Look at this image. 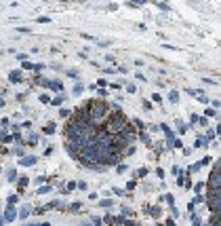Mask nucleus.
Returning a JSON list of instances; mask_svg holds the SVG:
<instances>
[{
	"mask_svg": "<svg viewBox=\"0 0 221 226\" xmlns=\"http://www.w3.org/2000/svg\"><path fill=\"white\" fill-rule=\"evenodd\" d=\"M36 163V157H19V165L21 167H32Z\"/></svg>",
	"mask_w": 221,
	"mask_h": 226,
	"instance_id": "f257e3e1",
	"label": "nucleus"
},
{
	"mask_svg": "<svg viewBox=\"0 0 221 226\" xmlns=\"http://www.w3.org/2000/svg\"><path fill=\"white\" fill-rule=\"evenodd\" d=\"M11 142H13V135H11L7 129H2V131H0V144H11Z\"/></svg>",
	"mask_w": 221,
	"mask_h": 226,
	"instance_id": "f03ea898",
	"label": "nucleus"
},
{
	"mask_svg": "<svg viewBox=\"0 0 221 226\" xmlns=\"http://www.w3.org/2000/svg\"><path fill=\"white\" fill-rule=\"evenodd\" d=\"M46 87L51 89V91H61L63 89V83H61V80H48Z\"/></svg>",
	"mask_w": 221,
	"mask_h": 226,
	"instance_id": "7ed1b4c3",
	"label": "nucleus"
},
{
	"mask_svg": "<svg viewBox=\"0 0 221 226\" xmlns=\"http://www.w3.org/2000/svg\"><path fill=\"white\" fill-rule=\"evenodd\" d=\"M9 80H11V83H21V72H19V70L11 72V74H9Z\"/></svg>",
	"mask_w": 221,
	"mask_h": 226,
	"instance_id": "20e7f679",
	"label": "nucleus"
},
{
	"mask_svg": "<svg viewBox=\"0 0 221 226\" xmlns=\"http://www.w3.org/2000/svg\"><path fill=\"white\" fill-rule=\"evenodd\" d=\"M7 180H9V182H17V171H15V169H9V171H7Z\"/></svg>",
	"mask_w": 221,
	"mask_h": 226,
	"instance_id": "39448f33",
	"label": "nucleus"
},
{
	"mask_svg": "<svg viewBox=\"0 0 221 226\" xmlns=\"http://www.w3.org/2000/svg\"><path fill=\"white\" fill-rule=\"evenodd\" d=\"M17 186H19V192L28 186V177H17Z\"/></svg>",
	"mask_w": 221,
	"mask_h": 226,
	"instance_id": "423d86ee",
	"label": "nucleus"
},
{
	"mask_svg": "<svg viewBox=\"0 0 221 226\" xmlns=\"http://www.w3.org/2000/svg\"><path fill=\"white\" fill-rule=\"evenodd\" d=\"M63 101H66V97H63V95H59V97H53V99H51V104H53V106H61Z\"/></svg>",
	"mask_w": 221,
	"mask_h": 226,
	"instance_id": "0eeeda50",
	"label": "nucleus"
},
{
	"mask_svg": "<svg viewBox=\"0 0 221 226\" xmlns=\"http://www.w3.org/2000/svg\"><path fill=\"white\" fill-rule=\"evenodd\" d=\"M42 133H46V135H51V133H55V125H48L42 129Z\"/></svg>",
	"mask_w": 221,
	"mask_h": 226,
	"instance_id": "6e6552de",
	"label": "nucleus"
},
{
	"mask_svg": "<svg viewBox=\"0 0 221 226\" xmlns=\"http://www.w3.org/2000/svg\"><path fill=\"white\" fill-rule=\"evenodd\" d=\"M169 99H171V101H173V104H175V101H179V93H177V91H171V95H169Z\"/></svg>",
	"mask_w": 221,
	"mask_h": 226,
	"instance_id": "1a4fd4ad",
	"label": "nucleus"
},
{
	"mask_svg": "<svg viewBox=\"0 0 221 226\" xmlns=\"http://www.w3.org/2000/svg\"><path fill=\"white\" fill-rule=\"evenodd\" d=\"M46 192H51V186H40L38 188V195H46Z\"/></svg>",
	"mask_w": 221,
	"mask_h": 226,
	"instance_id": "9d476101",
	"label": "nucleus"
},
{
	"mask_svg": "<svg viewBox=\"0 0 221 226\" xmlns=\"http://www.w3.org/2000/svg\"><path fill=\"white\" fill-rule=\"evenodd\" d=\"M36 21H38V23H51V19H48L46 15H40V17L36 19Z\"/></svg>",
	"mask_w": 221,
	"mask_h": 226,
	"instance_id": "9b49d317",
	"label": "nucleus"
},
{
	"mask_svg": "<svg viewBox=\"0 0 221 226\" xmlns=\"http://www.w3.org/2000/svg\"><path fill=\"white\" fill-rule=\"evenodd\" d=\"M44 68H46L44 63H34V72H42Z\"/></svg>",
	"mask_w": 221,
	"mask_h": 226,
	"instance_id": "f8f14e48",
	"label": "nucleus"
},
{
	"mask_svg": "<svg viewBox=\"0 0 221 226\" xmlns=\"http://www.w3.org/2000/svg\"><path fill=\"white\" fill-rule=\"evenodd\" d=\"M82 91H84V87H82V85H76V87H74V95H80Z\"/></svg>",
	"mask_w": 221,
	"mask_h": 226,
	"instance_id": "ddd939ff",
	"label": "nucleus"
},
{
	"mask_svg": "<svg viewBox=\"0 0 221 226\" xmlns=\"http://www.w3.org/2000/svg\"><path fill=\"white\" fill-rule=\"evenodd\" d=\"M59 116H61V118H67V116H69V110L61 108V110H59Z\"/></svg>",
	"mask_w": 221,
	"mask_h": 226,
	"instance_id": "4468645a",
	"label": "nucleus"
},
{
	"mask_svg": "<svg viewBox=\"0 0 221 226\" xmlns=\"http://www.w3.org/2000/svg\"><path fill=\"white\" fill-rule=\"evenodd\" d=\"M17 201H19L17 195H11V197H9V203H11V205H13V203H17Z\"/></svg>",
	"mask_w": 221,
	"mask_h": 226,
	"instance_id": "2eb2a0df",
	"label": "nucleus"
},
{
	"mask_svg": "<svg viewBox=\"0 0 221 226\" xmlns=\"http://www.w3.org/2000/svg\"><path fill=\"white\" fill-rule=\"evenodd\" d=\"M139 137H141L145 144H152V142H150V135H145V133H139Z\"/></svg>",
	"mask_w": 221,
	"mask_h": 226,
	"instance_id": "dca6fc26",
	"label": "nucleus"
},
{
	"mask_svg": "<svg viewBox=\"0 0 221 226\" xmlns=\"http://www.w3.org/2000/svg\"><path fill=\"white\" fill-rule=\"evenodd\" d=\"M23 70H34V63H30V61H23Z\"/></svg>",
	"mask_w": 221,
	"mask_h": 226,
	"instance_id": "f3484780",
	"label": "nucleus"
},
{
	"mask_svg": "<svg viewBox=\"0 0 221 226\" xmlns=\"http://www.w3.org/2000/svg\"><path fill=\"white\" fill-rule=\"evenodd\" d=\"M143 108H145V110H152V101H148V99H143Z\"/></svg>",
	"mask_w": 221,
	"mask_h": 226,
	"instance_id": "a211bd4d",
	"label": "nucleus"
},
{
	"mask_svg": "<svg viewBox=\"0 0 221 226\" xmlns=\"http://www.w3.org/2000/svg\"><path fill=\"white\" fill-rule=\"evenodd\" d=\"M17 59H21V61H25V59H28V53H17Z\"/></svg>",
	"mask_w": 221,
	"mask_h": 226,
	"instance_id": "6ab92c4d",
	"label": "nucleus"
},
{
	"mask_svg": "<svg viewBox=\"0 0 221 226\" xmlns=\"http://www.w3.org/2000/svg\"><path fill=\"white\" fill-rule=\"evenodd\" d=\"M154 101H160V104H162V95H160V93H154V97H152Z\"/></svg>",
	"mask_w": 221,
	"mask_h": 226,
	"instance_id": "aec40b11",
	"label": "nucleus"
},
{
	"mask_svg": "<svg viewBox=\"0 0 221 226\" xmlns=\"http://www.w3.org/2000/svg\"><path fill=\"white\" fill-rule=\"evenodd\" d=\"M40 101H42V104H48V101H51V97H48V95H40Z\"/></svg>",
	"mask_w": 221,
	"mask_h": 226,
	"instance_id": "412c9836",
	"label": "nucleus"
},
{
	"mask_svg": "<svg viewBox=\"0 0 221 226\" xmlns=\"http://www.w3.org/2000/svg\"><path fill=\"white\" fill-rule=\"evenodd\" d=\"M17 32H25V34H28V32H30V28H28V25H19V28H17Z\"/></svg>",
	"mask_w": 221,
	"mask_h": 226,
	"instance_id": "4be33fe9",
	"label": "nucleus"
},
{
	"mask_svg": "<svg viewBox=\"0 0 221 226\" xmlns=\"http://www.w3.org/2000/svg\"><path fill=\"white\" fill-rule=\"evenodd\" d=\"M208 116H215V110H211V108H208L206 112H204V118H208Z\"/></svg>",
	"mask_w": 221,
	"mask_h": 226,
	"instance_id": "5701e85b",
	"label": "nucleus"
},
{
	"mask_svg": "<svg viewBox=\"0 0 221 226\" xmlns=\"http://www.w3.org/2000/svg\"><path fill=\"white\" fill-rule=\"evenodd\" d=\"M177 127H179V133H185V131H187V127L181 125V123H177Z\"/></svg>",
	"mask_w": 221,
	"mask_h": 226,
	"instance_id": "b1692460",
	"label": "nucleus"
},
{
	"mask_svg": "<svg viewBox=\"0 0 221 226\" xmlns=\"http://www.w3.org/2000/svg\"><path fill=\"white\" fill-rule=\"evenodd\" d=\"M145 173H148V169H145V167H141V169H139V171H137V175H139V177H143Z\"/></svg>",
	"mask_w": 221,
	"mask_h": 226,
	"instance_id": "393cba45",
	"label": "nucleus"
},
{
	"mask_svg": "<svg viewBox=\"0 0 221 226\" xmlns=\"http://www.w3.org/2000/svg\"><path fill=\"white\" fill-rule=\"evenodd\" d=\"M0 125H2V127H9L11 121H9V118H2V121H0Z\"/></svg>",
	"mask_w": 221,
	"mask_h": 226,
	"instance_id": "a878e982",
	"label": "nucleus"
},
{
	"mask_svg": "<svg viewBox=\"0 0 221 226\" xmlns=\"http://www.w3.org/2000/svg\"><path fill=\"white\" fill-rule=\"evenodd\" d=\"M67 74H69L72 78H78V72H74V70H67Z\"/></svg>",
	"mask_w": 221,
	"mask_h": 226,
	"instance_id": "bb28decb",
	"label": "nucleus"
},
{
	"mask_svg": "<svg viewBox=\"0 0 221 226\" xmlns=\"http://www.w3.org/2000/svg\"><path fill=\"white\" fill-rule=\"evenodd\" d=\"M156 4H158V7H160V9H164V11H169V4H164V2H156Z\"/></svg>",
	"mask_w": 221,
	"mask_h": 226,
	"instance_id": "cd10ccee",
	"label": "nucleus"
},
{
	"mask_svg": "<svg viewBox=\"0 0 221 226\" xmlns=\"http://www.w3.org/2000/svg\"><path fill=\"white\" fill-rule=\"evenodd\" d=\"M156 175H158V177H164V171L158 167V169H156Z\"/></svg>",
	"mask_w": 221,
	"mask_h": 226,
	"instance_id": "c85d7f7f",
	"label": "nucleus"
},
{
	"mask_svg": "<svg viewBox=\"0 0 221 226\" xmlns=\"http://www.w3.org/2000/svg\"><path fill=\"white\" fill-rule=\"evenodd\" d=\"M4 106H7V101H4V99H0V108H4Z\"/></svg>",
	"mask_w": 221,
	"mask_h": 226,
	"instance_id": "c756f323",
	"label": "nucleus"
},
{
	"mask_svg": "<svg viewBox=\"0 0 221 226\" xmlns=\"http://www.w3.org/2000/svg\"><path fill=\"white\" fill-rule=\"evenodd\" d=\"M0 152H2V148H0Z\"/></svg>",
	"mask_w": 221,
	"mask_h": 226,
	"instance_id": "7c9ffc66",
	"label": "nucleus"
}]
</instances>
